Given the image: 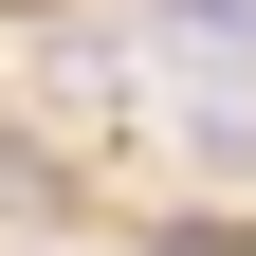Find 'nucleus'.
Masks as SVG:
<instances>
[]
</instances>
